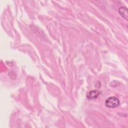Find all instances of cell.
<instances>
[{
  "label": "cell",
  "instance_id": "6da1fadb",
  "mask_svg": "<svg viewBox=\"0 0 128 128\" xmlns=\"http://www.w3.org/2000/svg\"><path fill=\"white\" fill-rule=\"evenodd\" d=\"M120 104L119 100L114 96H110L106 100L105 106L108 108H114Z\"/></svg>",
  "mask_w": 128,
  "mask_h": 128
},
{
  "label": "cell",
  "instance_id": "7a4b0ae2",
  "mask_svg": "<svg viewBox=\"0 0 128 128\" xmlns=\"http://www.w3.org/2000/svg\"><path fill=\"white\" fill-rule=\"evenodd\" d=\"M100 94V92L98 90H93L88 92L86 94V98L88 100L96 98Z\"/></svg>",
  "mask_w": 128,
  "mask_h": 128
},
{
  "label": "cell",
  "instance_id": "3957f363",
  "mask_svg": "<svg viewBox=\"0 0 128 128\" xmlns=\"http://www.w3.org/2000/svg\"><path fill=\"white\" fill-rule=\"evenodd\" d=\"M118 12L120 16L126 20H128V8L125 6H121L118 8Z\"/></svg>",
  "mask_w": 128,
  "mask_h": 128
}]
</instances>
